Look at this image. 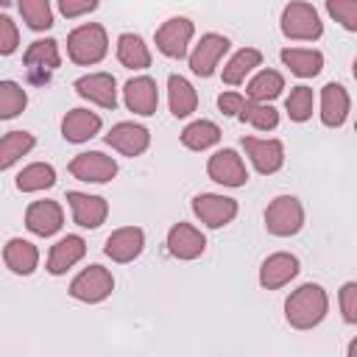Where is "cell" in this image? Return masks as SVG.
I'll return each instance as SVG.
<instances>
[{
	"label": "cell",
	"instance_id": "cell-1",
	"mask_svg": "<svg viewBox=\"0 0 357 357\" xmlns=\"http://www.w3.org/2000/svg\"><path fill=\"white\" fill-rule=\"evenodd\" d=\"M329 310V298H326V290L321 284H301L298 290L290 293V298L284 301V318L290 326L296 329H312L324 321Z\"/></svg>",
	"mask_w": 357,
	"mask_h": 357
},
{
	"label": "cell",
	"instance_id": "cell-2",
	"mask_svg": "<svg viewBox=\"0 0 357 357\" xmlns=\"http://www.w3.org/2000/svg\"><path fill=\"white\" fill-rule=\"evenodd\" d=\"M106 50H109V39L103 25L98 22L81 25L67 36V53L75 64H98L106 56Z\"/></svg>",
	"mask_w": 357,
	"mask_h": 357
},
{
	"label": "cell",
	"instance_id": "cell-3",
	"mask_svg": "<svg viewBox=\"0 0 357 357\" xmlns=\"http://www.w3.org/2000/svg\"><path fill=\"white\" fill-rule=\"evenodd\" d=\"M282 33L287 39L312 42L324 33V22L310 3H287L282 11Z\"/></svg>",
	"mask_w": 357,
	"mask_h": 357
},
{
	"label": "cell",
	"instance_id": "cell-4",
	"mask_svg": "<svg viewBox=\"0 0 357 357\" xmlns=\"http://www.w3.org/2000/svg\"><path fill=\"white\" fill-rule=\"evenodd\" d=\"M265 226L276 237H290L304 226V209L301 201L293 195H279L265 209Z\"/></svg>",
	"mask_w": 357,
	"mask_h": 357
},
{
	"label": "cell",
	"instance_id": "cell-5",
	"mask_svg": "<svg viewBox=\"0 0 357 357\" xmlns=\"http://www.w3.org/2000/svg\"><path fill=\"white\" fill-rule=\"evenodd\" d=\"M112 290H114V279H112V273H109L103 265H89V268H84V271L73 279V284H70V296L78 298V301H86V304L103 301Z\"/></svg>",
	"mask_w": 357,
	"mask_h": 357
},
{
	"label": "cell",
	"instance_id": "cell-6",
	"mask_svg": "<svg viewBox=\"0 0 357 357\" xmlns=\"http://www.w3.org/2000/svg\"><path fill=\"white\" fill-rule=\"evenodd\" d=\"M25 70H28V78L33 84H45L50 78V73L59 67L61 56H59V42L56 39H36L28 45L25 50Z\"/></svg>",
	"mask_w": 357,
	"mask_h": 357
},
{
	"label": "cell",
	"instance_id": "cell-7",
	"mask_svg": "<svg viewBox=\"0 0 357 357\" xmlns=\"http://www.w3.org/2000/svg\"><path fill=\"white\" fill-rule=\"evenodd\" d=\"M192 212L209 229H220V226H226V223L234 220L237 201L234 198H226V195H215V192H201V195L192 198Z\"/></svg>",
	"mask_w": 357,
	"mask_h": 357
},
{
	"label": "cell",
	"instance_id": "cell-8",
	"mask_svg": "<svg viewBox=\"0 0 357 357\" xmlns=\"http://www.w3.org/2000/svg\"><path fill=\"white\" fill-rule=\"evenodd\" d=\"M192 31H195V25L187 17H170L156 31V47H159V53H165L167 59H184L187 56V45L192 39Z\"/></svg>",
	"mask_w": 357,
	"mask_h": 357
},
{
	"label": "cell",
	"instance_id": "cell-9",
	"mask_svg": "<svg viewBox=\"0 0 357 357\" xmlns=\"http://www.w3.org/2000/svg\"><path fill=\"white\" fill-rule=\"evenodd\" d=\"M70 173L81 181H92V184H106L114 178L117 173V162L100 151H86V153H78L73 162H70Z\"/></svg>",
	"mask_w": 357,
	"mask_h": 357
},
{
	"label": "cell",
	"instance_id": "cell-10",
	"mask_svg": "<svg viewBox=\"0 0 357 357\" xmlns=\"http://www.w3.org/2000/svg\"><path fill=\"white\" fill-rule=\"evenodd\" d=\"M229 39L220 33H204L201 42L195 45V50L190 53V70L201 78H209L218 67V61L223 59V53L229 50Z\"/></svg>",
	"mask_w": 357,
	"mask_h": 357
},
{
	"label": "cell",
	"instance_id": "cell-11",
	"mask_svg": "<svg viewBox=\"0 0 357 357\" xmlns=\"http://www.w3.org/2000/svg\"><path fill=\"white\" fill-rule=\"evenodd\" d=\"M206 173H209L212 181H218V184H223V187H243V184L248 181L245 165H243V159L237 156V151H231V148H223V151H218L215 156H209Z\"/></svg>",
	"mask_w": 357,
	"mask_h": 357
},
{
	"label": "cell",
	"instance_id": "cell-12",
	"mask_svg": "<svg viewBox=\"0 0 357 357\" xmlns=\"http://www.w3.org/2000/svg\"><path fill=\"white\" fill-rule=\"evenodd\" d=\"M106 142L120 151L123 156H139L148 145H151V134L145 126H137V123H117L112 126V131L106 134Z\"/></svg>",
	"mask_w": 357,
	"mask_h": 357
},
{
	"label": "cell",
	"instance_id": "cell-13",
	"mask_svg": "<svg viewBox=\"0 0 357 357\" xmlns=\"http://www.w3.org/2000/svg\"><path fill=\"white\" fill-rule=\"evenodd\" d=\"M245 153L251 156L254 167L259 173H276L284 165V145L279 139H257V137H245L243 139Z\"/></svg>",
	"mask_w": 357,
	"mask_h": 357
},
{
	"label": "cell",
	"instance_id": "cell-14",
	"mask_svg": "<svg viewBox=\"0 0 357 357\" xmlns=\"http://www.w3.org/2000/svg\"><path fill=\"white\" fill-rule=\"evenodd\" d=\"M67 201H70V209H73V220L84 229H98L109 215V204L100 195L67 192Z\"/></svg>",
	"mask_w": 357,
	"mask_h": 357
},
{
	"label": "cell",
	"instance_id": "cell-15",
	"mask_svg": "<svg viewBox=\"0 0 357 357\" xmlns=\"http://www.w3.org/2000/svg\"><path fill=\"white\" fill-rule=\"evenodd\" d=\"M142 245H145L142 229H137V226H123V229H117V231L109 234L103 251H106V257H112L114 262H131V259H137V257L142 254Z\"/></svg>",
	"mask_w": 357,
	"mask_h": 357
},
{
	"label": "cell",
	"instance_id": "cell-16",
	"mask_svg": "<svg viewBox=\"0 0 357 357\" xmlns=\"http://www.w3.org/2000/svg\"><path fill=\"white\" fill-rule=\"evenodd\" d=\"M75 92L103 109H114L117 106V89H114V78L109 73H89L84 78L75 81Z\"/></svg>",
	"mask_w": 357,
	"mask_h": 357
},
{
	"label": "cell",
	"instance_id": "cell-17",
	"mask_svg": "<svg viewBox=\"0 0 357 357\" xmlns=\"http://www.w3.org/2000/svg\"><path fill=\"white\" fill-rule=\"evenodd\" d=\"M126 95V106L134 112V114H153L156 106H159V89H156V81L148 78V75H139V78H131L123 89Z\"/></svg>",
	"mask_w": 357,
	"mask_h": 357
},
{
	"label": "cell",
	"instance_id": "cell-18",
	"mask_svg": "<svg viewBox=\"0 0 357 357\" xmlns=\"http://www.w3.org/2000/svg\"><path fill=\"white\" fill-rule=\"evenodd\" d=\"M61 223H64V212L56 201H33L25 212V226L39 237L56 234L61 229Z\"/></svg>",
	"mask_w": 357,
	"mask_h": 357
},
{
	"label": "cell",
	"instance_id": "cell-19",
	"mask_svg": "<svg viewBox=\"0 0 357 357\" xmlns=\"http://www.w3.org/2000/svg\"><path fill=\"white\" fill-rule=\"evenodd\" d=\"M296 273H298V259L293 254L279 251V254H271L262 262V268H259V284L265 290H276V287H284L290 279H296Z\"/></svg>",
	"mask_w": 357,
	"mask_h": 357
},
{
	"label": "cell",
	"instance_id": "cell-20",
	"mask_svg": "<svg viewBox=\"0 0 357 357\" xmlns=\"http://www.w3.org/2000/svg\"><path fill=\"white\" fill-rule=\"evenodd\" d=\"M204 248H206L204 234L190 223H176L167 231V251L178 259H195L204 254Z\"/></svg>",
	"mask_w": 357,
	"mask_h": 357
},
{
	"label": "cell",
	"instance_id": "cell-21",
	"mask_svg": "<svg viewBox=\"0 0 357 357\" xmlns=\"http://www.w3.org/2000/svg\"><path fill=\"white\" fill-rule=\"evenodd\" d=\"M349 117V92L343 84H326L321 89V120L329 128L343 126Z\"/></svg>",
	"mask_w": 357,
	"mask_h": 357
},
{
	"label": "cell",
	"instance_id": "cell-22",
	"mask_svg": "<svg viewBox=\"0 0 357 357\" xmlns=\"http://www.w3.org/2000/svg\"><path fill=\"white\" fill-rule=\"evenodd\" d=\"M84 254H86V243H84V237H78V234H67V237H61V240L50 248L47 271H50L53 276L67 273Z\"/></svg>",
	"mask_w": 357,
	"mask_h": 357
},
{
	"label": "cell",
	"instance_id": "cell-23",
	"mask_svg": "<svg viewBox=\"0 0 357 357\" xmlns=\"http://www.w3.org/2000/svg\"><path fill=\"white\" fill-rule=\"evenodd\" d=\"M100 131V117L89 109H73L61 120V137L67 142H86Z\"/></svg>",
	"mask_w": 357,
	"mask_h": 357
},
{
	"label": "cell",
	"instance_id": "cell-24",
	"mask_svg": "<svg viewBox=\"0 0 357 357\" xmlns=\"http://www.w3.org/2000/svg\"><path fill=\"white\" fill-rule=\"evenodd\" d=\"M3 262L8 265V271L20 273V276H28L36 271V262H39V251L33 243L22 240V237H14L6 243L3 248Z\"/></svg>",
	"mask_w": 357,
	"mask_h": 357
},
{
	"label": "cell",
	"instance_id": "cell-25",
	"mask_svg": "<svg viewBox=\"0 0 357 357\" xmlns=\"http://www.w3.org/2000/svg\"><path fill=\"white\" fill-rule=\"evenodd\" d=\"M167 100H170V112L176 117H187L198 106V95H195L192 84L187 78H181V75H170L167 78Z\"/></svg>",
	"mask_w": 357,
	"mask_h": 357
},
{
	"label": "cell",
	"instance_id": "cell-26",
	"mask_svg": "<svg viewBox=\"0 0 357 357\" xmlns=\"http://www.w3.org/2000/svg\"><path fill=\"white\" fill-rule=\"evenodd\" d=\"M282 61L290 67V73H296L298 78H312L321 73L324 67V56L318 50H304V47H284L282 50Z\"/></svg>",
	"mask_w": 357,
	"mask_h": 357
},
{
	"label": "cell",
	"instance_id": "cell-27",
	"mask_svg": "<svg viewBox=\"0 0 357 357\" xmlns=\"http://www.w3.org/2000/svg\"><path fill=\"white\" fill-rule=\"evenodd\" d=\"M117 59L123 67H131V70H145L151 67V53H148V45L137 36V33H123L117 39Z\"/></svg>",
	"mask_w": 357,
	"mask_h": 357
},
{
	"label": "cell",
	"instance_id": "cell-28",
	"mask_svg": "<svg viewBox=\"0 0 357 357\" xmlns=\"http://www.w3.org/2000/svg\"><path fill=\"white\" fill-rule=\"evenodd\" d=\"M36 145L33 134L28 131H8L6 137H0V170H8L17 159H22L31 148Z\"/></svg>",
	"mask_w": 357,
	"mask_h": 357
},
{
	"label": "cell",
	"instance_id": "cell-29",
	"mask_svg": "<svg viewBox=\"0 0 357 357\" xmlns=\"http://www.w3.org/2000/svg\"><path fill=\"white\" fill-rule=\"evenodd\" d=\"M262 64V53L257 50V47H243V50H237L234 56H231V61L223 67V81L226 84H243L245 81V75L254 70V67H259Z\"/></svg>",
	"mask_w": 357,
	"mask_h": 357
},
{
	"label": "cell",
	"instance_id": "cell-30",
	"mask_svg": "<svg viewBox=\"0 0 357 357\" xmlns=\"http://www.w3.org/2000/svg\"><path fill=\"white\" fill-rule=\"evenodd\" d=\"M220 139V128L212 120H195L181 131V142L190 151H206Z\"/></svg>",
	"mask_w": 357,
	"mask_h": 357
},
{
	"label": "cell",
	"instance_id": "cell-31",
	"mask_svg": "<svg viewBox=\"0 0 357 357\" xmlns=\"http://www.w3.org/2000/svg\"><path fill=\"white\" fill-rule=\"evenodd\" d=\"M53 184H56V170H53L50 165H45V162H33V165H28V167L17 176V187H20L22 192L47 190V187H53Z\"/></svg>",
	"mask_w": 357,
	"mask_h": 357
},
{
	"label": "cell",
	"instance_id": "cell-32",
	"mask_svg": "<svg viewBox=\"0 0 357 357\" xmlns=\"http://www.w3.org/2000/svg\"><path fill=\"white\" fill-rule=\"evenodd\" d=\"M284 89V78L276 70H262L251 84H248V98L257 103H268L273 100L279 92Z\"/></svg>",
	"mask_w": 357,
	"mask_h": 357
},
{
	"label": "cell",
	"instance_id": "cell-33",
	"mask_svg": "<svg viewBox=\"0 0 357 357\" xmlns=\"http://www.w3.org/2000/svg\"><path fill=\"white\" fill-rule=\"evenodd\" d=\"M237 117H243L245 123H251V126H254V128H259V131H271V128H276V126H279V112H276L271 103L245 100Z\"/></svg>",
	"mask_w": 357,
	"mask_h": 357
},
{
	"label": "cell",
	"instance_id": "cell-34",
	"mask_svg": "<svg viewBox=\"0 0 357 357\" xmlns=\"http://www.w3.org/2000/svg\"><path fill=\"white\" fill-rule=\"evenodd\" d=\"M28 103L25 89L17 81H0V120L17 117Z\"/></svg>",
	"mask_w": 357,
	"mask_h": 357
},
{
	"label": "cell",
	"instance_id": "cell-35",
	"mask_svg": "<svg viewBox=\"0 0 357 357\" xmlns=\"http://www.w3.org/2000/svg\"><path fill=\"white\" fill-rule=\"evenodd\" d=\"M20 14L33 31H47L53 25L50 0H20Z\"/></svg>",
	"mask_w": 357,
	"mask_h": 357
},
{
	"label": "cell",
	"instance_id": "cell-36",
	"mask_svg": "<svg viewBox=\"0 0 357 357\" xmlns=\"http://www.w3.org/2000/svg\"><path fill=\"white\" fill-rule=\"evenodd\" d=\"M312 103H315L312 89L301 84V86H293V89H290V95H287V100H284V109H287L290 120L304 123V120H310V114H312Z\"/></svg>",
	"mask_w": 357,
	"mask_h": 357
},
{
	"label": "cell",
	"instance_id": "cell-37",
	"mask_svg": "<svg viewBox=\"0 0 357 357\" xmlns=\"http://www.w3.org/2000/svg\"><path fill=\"white\" fill-rule=\"evenodd\" d=\"M326 11L346 31H357V0H326Z\"/></svg>",
	"mask_w": 357,
	"mask_h": 357
},
{
	"label": "cell",
	"instance_id": "cell-38",
	"mask_svg": "<svg viewBox=\"0 0 357 357\" xmlns=\"http://www.w3.org/2000/svg\"><path fill=\"white\" fill-rule=\"evenodd\" d=\"M20 45V31L11 17L0 14V56H11Z\"/></svg>",
	"mask_w": 357,
	"mask_h": 357
},
{
	"label": "cell",
	"instance_id": "cell-39",
	"mask_svg": "<svg viewBox=\"0 0 357 357\" xmlns=\"http://www.w3.org/2000/svg\"><path fill=\"white\" fill-rule=\"evenodd\" d=\"M340 310L346 324H357V282H346L340 287Z\"/></svg>",
	"mask_w": 357,
	"mask_h": 357
},
{
	"label": "cell",
	"instance_id": "cell-40",
	"mask_svg": "<svg viewBox=\"0 0 357 357\" xmlns=\"http://www.w3.org/2000/svg\"><path fill=\"white\" fill-rule=\"evenodd\" d=\"M59 8L67 20H75V17H84V14L95 11L98 0H59Z\"/></svg>",
	"mask_w": 357,
	"mask_h": 357
},
{
	"label": "cell",
	"instance_id": "cell-41",
	"mask_svg": "<svg viewBox=\"0 0 357 357\" xmlns=\"http://www.w3.org/2000/svg\"><path fill=\"white\" fill-rule=\"evenodd\" d=\"M243 103H245V98H243L240 92H223V95L218 98V106H220V112H223L226 117H237L240 109H243Z\"/></svg>",
	"mask_w": 357,
	"mask_h": 357
},
{
	"label": "cell",
	"instance_id": "cell-42",
	"mask_svg": "<svg viewBox=\"0 0 357 357\" xmlns=\"http://www.w3.org/2000/svg\"><path fill=\"white\" fill-rule=\"evenodd\" d=\"M8 3H11V0H0V6H8Z\"/></svg>",
	"mask_w": 357,
	"mask_h": 357
}]
</instances>
